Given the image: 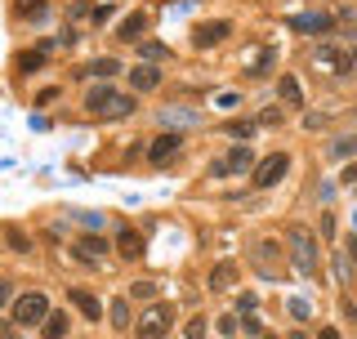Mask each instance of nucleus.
Returning a JSON list of instances; mask_svg holds the SVG:
<instances>
[{
  "label": "nucleus",
  "instance_id": "obj_1",
  "mask_svg": "<svg viewBox=\"0 0 357 339\" xmlns=\"http://www.w3.org/2000/svg\"><path fill=\"white\" fill-rule=\"evenodd\" d=\"M85 112L94 121H126V116H134V94H126V89H116L112 81H98V85H89L85 89Z\"/></svg>",
  "mask_w": 357,
  "mask_h": 339
},
{
  "label": "nucleus",
  "instance_id": "obj_2",
  "mask_svg": "<svg viewBox=\"0 0 357 339\" xmlns=\"http://www.w3.org/2000/svg\"><path fill=\"white\" fill-rule=\"evenodd\" d=\"M50 312H54V303H50L45 290H22V295H14V303H9V322L22 326V331H40Z\"/></svg>",
  "mask_w": 357,
  "mask_h": 339
},
{
  "label": "nucleus",
  "instance_id": "obj_3",
  "mask_svg": "<svg viewBox=\"0 0 357 339\" xmlns=\"http://www.w3.org/2000/svg\"><path fill=\"white\" fill-rule=\"evenodd\" d=\"M312 67H317V72H331V76H349L357 67V50L326 36V40H317V50H312Z\"/></svg>",
  "mask_w": 357,
  "mask_h": 339
},
{
  "label": "nucleus",
  "instance_id": "obj_4",
  "mask_svg": "<svg viewBox=\"0 0 357 339\" xmlns=\"http://www.w3.org/2000/svg\"><path fill=\"white\" fill-rule=\"evenodd\" d=\"M286 250H290V264H295L299 277H317V236L308 228H290L286 232Z\"/></svg>",
  "mask_w": 357,
  "mask_h": 339
},
{
  "label": "nucleus",
  "instance_id": "obj_5",
  "mask_svg": "<svg viewBox=\"0 0 357 339\" xmlns=\"http://www.w3.org/2000/svg\"><path fill=\"white\" fill-rule=\"evenodd\" d=\"M174 326V308L170 303H148V308L134 317V339H165Z\"/></svg>",
  "mask_w": 357,
  "mask_h": 339
},
{
  "label": "nucleus",
  "instance_id": "obj_6",
  "mask_svg": "<svg viewBox=\"0 0 357 339\" xmlns=\"http://www.w3.org/2000/svg\"><path fill=\"white\" fill-rule=\"evenodd\" d=\"M286 170H290V156H286V152H273V156H264V161L255 165L250 183L259 188V192H268V188H277V183L286 179Z\"/></svg>",
  "mask_w": 357,
  "mask_h": 339
},
{
  "label": "nucleus",
  "instance_id": "obj_7",
  "mask_svg": "<svg viewBox=\"0 0 357 339\" xmlns=\"http://www.w3.org/2000/svg\"><path fill=\"white\" fill-rule=\"evenodd\" d=\"M178 152H183V134L165 130V134H156V139L148 143V165H170Z\"/></svg>",
  "mask_w": 357,
  "mask_h": 339
},
{
  "label": "nucleus",
  "instance_id": "obj_8",
  "mask_svg": "<svg viewBox=\"0 0 357 339\" xmlns=\"http://www.w3.org/2000/svg\"><path fill=\"white\" fill-rule=\"evenodd\" d=\"M67 303H72V308L81 312L85 322H103V299H98L94 290H85V286H67Z\"/></svg>",
  "mask_w": 357,
  "mask_h": 339
},
{
  "label": "nucleus",
  "instance_id": "obj_9",
  "mask_svg": "<svg viewBox=\"0 0 357 339\" xmlns=\"http://www.w3.org/2000/svg\"><path fill=\"white\" fill-rule=\"evenodd\" d=\"M286 22H290V31H299V36H321V40L335 31V18L331 14H295V18H286Z\"/></svg>",
  "mask_w": 357,
  "mask_h": 339
},
{
  "label": "nucleus",
  "instance_id": "obj_10",
  "mask_svg": "<svg viewBox=\"0 0 357 339\" xmlns=\"http://www.w3.org/2000/svg\"><path fill=\"white\" fill-rule=\"evenodd\" d=\"M107 250H112V241H107V236H98V232H85V236H76V241H72V255L85 259V264L107 259Z\"/></svg>",
  "mask_w": 357,
  "mask_h": 339
},
{
  "label": "nucleus",
  "instance_id": "obj_11",
  "mask_svg": "<svg viewBox=\"0 0 357 339\" xmlns=\"http://www.w3.org/2000/svg\"><path fill=\"white\" fill-rule=\"evenodd\" d=\"M148 31H152V14H148V9H134V14H130V18L116 27V40H126V45H139L143 36H148Z\"/></svg>",
  "mask_w": 357,
  "mask_h": 339
},
{
  "label": "nucleus",
  "instance_id": "obj_12",
  "mask_svg": "<svg viewBox=\"0 0 357 339\" xmlns=\"http://www.w3.org/2000/svg\"><path fill=\"white\" fill-rule=\"evenodd\" d=\"M112 246H116V255L126 259V264H139L143 259V232L139 228H116V241Z\"/></svg>",
  "mask_w": 357,
  "mask_h": 339
},
{
  "label": "nucleus",
  "instance_id": "obj_13",
  "mask_svg": "<svg viewBox=\"0 0 357 339\" xmlns=\"http://www.w3.org/2000/svg\"><path fill=\"white\" fill-rule=\"evenodd\" d=\"M130 89L134 94H152V89H161V67H152V63H139V67H130Z\"/></svg>",
  "mask_w": 357,
  "mask_h": 339
},
{
  "label": "nucleus",
  "instance_id": "obj_14",
  "mask_svg": "<svg viewBox=\"0 0 357 339\" xmlns=\"http://www.w3.org/2000/svg\"><path fill=\"white\" fill-rule=\"evenodd\" d=\"M14 59H18L14 72H18V76H31V72H40V67L50 63V45H27V50H18Z\"/></svg>",
  "mask_w": 357,
  "mask_h": 339
},
{
  "label": "nucleus",
  "instance_id": "obj_15",
  "mask_svg": "<svg viewBox=\"0 0 357 339\" xmlns=\"http://www.w3.org/2000/svg\"><path fill=\"white\" fill-rule=\"evenodd\" d=\"M228 31H232V22H228V18H219V22H201V27H192V45H197V50H210V45L228 40Z\"/></svg>",
  "mask_w": 357,
  "mask_h": 339
},
{
  "label": "nucleus",
  "instance_id": "obj_16",
  "mask_svg": "<svg viewBox=\"0 0 357 339\" xmlns=\"http://www.w3.org/2000/svg\"><path fill=\"white\" fill-rule=\"evenodd\" d=\"M223 165H228V174H255V148L250 143H237V148H232L228 156H223Z\"/></svg>",
  "mask_w": 357,
  "mask_h": 339
},
{
  "label": "nucleus",
  "instance_id": "obj_17",
  "mask_svg": "<svg viewBox=\"0 0 357 339\" xmlns=\"http://www.w3.org/2000/svg\"><path fill=\"white\" fill-rule=\"evenodd\" d=\"M237 264H232V259H219V264L215 268H210V277H206V286L210 290H215V295H219V290H228V286H237Z\"/></svg>",
  "mask_w": 357,
  "mask_h": 339
},
{
  "label": "nucleus",
  "instance_id": "obj_18",
  "mask_svg": "<svg viewBox=\"0 0 357 339\" xmlns=\"http://www.w3.org/2000/svg\"><path fill=\"white\" fill-rule=\"evenodd\" d=\"M277 98H282V107H304V89H299V76H277Z\"/></svg>",
  "mask_w": 357,
  "mask_h": 339
},
{
  "label": "nucleus",
  "instance_id": "obj_19",
  "mask_svg": "<svg viewBox=\"0 0 357 339\" xmlns=\"http://www.w3.org/2000/svg\"><path fill=\"white\" fill-rule=\"evenodd\" d=\"M121 72H126V63L112 59V54H103V59H94V63H85V76H98V81H112V76H121Z\"/></svg>",
  "mask_w": 357,
  "mask_h": 339
},
{
  "label": "nucleus",
  "instance_id": "obj_20",
  "mask_svg": "<svg viewBox=\"0 0 357 339\" xmlns=\"http://www.w3.org/2000/svg\"><path fill=\"white\" fill-rule=\"evenodd\" d=\"M63 335H67V312L54 308L50 317H45V326H40V339H63Z\"/></svg>",
  "mask_w": 357,
  "mask_h": 339
},
{
  "label": "nucleus",
  "instance_id": "obj_21",
  "mask_svg": "<svg viewBox=\"0 0 357 339\" xmlns=\"http://www.w3.org/2000/svg\"><path fill=\"white\" fill-rule=\"evenodd\" d=\"M223 134H228V139H237V143H250L255 134H259V126H255V116H250V121H228V126H223Z\"/></svg>",
  "mask_w": 357,
  "mask_h": 339
},
{
  "label": "nucleus",
  "instance_id": "obj_22",
  "mask_svg": "<svg viewBox=\"0 0 357 339\" xmlns=\"http://www.w3.org/2000/svg\"><path fill=\"white\" fill-rule=\"evenodd\" d=\"M5 246L14 255H31V250H36V246H31V236L22 232V228H5Z\"/></svg>",
  "mask_w": 357,
  "mask_h": 339
},
{
  "label": "nucleus",
  "instance_id": "obj_23",
  "mask_svg": "<svg viewBox=\"0 0 357 339\" xmlns=\"http://www.w3.org/2000/svg\"><path fill=\"white\" fill-rule=\"evenodd\" d=\"M139 59L152 63V67H161L165 59H170V50H165V45H152V40H139Z\"/></svg>",
  "mask_w": 357,
  "mask_h": 339
},
{
  "label": "nucleus",
  "instance_id": "obj_24",
  "mask_svg": "<svg viewBox=\"0 0 357 339\" xmlns=\"http://www.w3.org/2000/svg\"><path fill=\"white\" fill-rule=\"evenodd\" d=\"M112 326H116V331H130V326H134L130 299H112Z\"/></svg>",
  "mask_w": 357,
  "mask_h": 339
},
{
  "label": "nucleus",
  "instance_id": "obj_25",
  "mask_svg": "<svg viewBox=\"0 0 357 339\" xmlns=\"http://www.w3.org/2000/svg\"><path fill=\"white\" fill-rule=\"evenodd\" d=\"M45 5H50V0H14V18H18V22H27V18L45 14Z\"/></svg>",
  "mask_w": 357,
  "mask_h": 339
},
{
  "label": "nucleus",
  "instance_id": "obj_26",
  "mask_svg": "<svg viewBox=\"0 0 357 339\" xmlns=\"http://www.w3.org/2000/svg\"><path fill=\"white\" fill-rule=\"evenodd\" d=\"M331 156H335V161H344V156H353V161H357V134L335 139V143H331Z\"/></svg>",
  "mask_w": 357,
  "mask_h": 339
},
{
  "label": "nucleus",
  "instance_id": "obj_27",
  "mask_svg": "<svg viewBox=\"0 0 357 339\" xmlns=\"http://www.w3.org/2000/svg\"><path fill=\"white\" fill-rule=\"evenodd\" d=\"M282 121H286V107H264L255 116V126H282Z\"/></svg>",
  "mask_w": 357,
  "mask_h": 339
},
{
  "label": "nucleus",
  "instance_id": "obj_28",
  "mask_svg": "<svg viewBox=\"0 0 357 339\" xmlns=\"http://www.w3.org/2000/svg\"><path fill=\"white\" fill-rule=\"evenodd\" d=\"M286 308H290V317H295V322H308V317H312V303H308V299H290Z\"/></svg>",
  "mask_w": 357,
  "mask_h": 339
},
{
  "label": "nucleus",
  "instance_id": "obj_29",
  "mask_svg": "<svg viewBox=\"0 0 357 339\" xmlns=\"http://www.w3.org/2000/svg\"><path fill=\"white\" fill-rule=\"evenodd\" d=\"M152 295H156V281H143V277H139V281L130 286V299H152Z\"/></svg>",
  "mask_w": 357,
  "mask_h": 339
},
{
  "label": "nucleus",
  "instance_id": "obj_30",
  "mask_svg": "<svg viewBox=\"0 0 357 339\" xmlns=\"http://www.w3.org/2000/svg\"><path fill=\"white\" fill-rule=\"evenodd\" d=\"M255 308H259V299H255L250 290H241V295H237V312H241V317H250Z\"/></svg>",
  "mask_w": 357,
  "mask_h": 339
},
{
  "label": "nucleus",
  "instance_id": "obj_31",
  "mask_svg": "<svg viewBox=\"0 0 357 339\" xmlns=\"http://www.w3.org/2000/svg\"><path fill=\"white\" fill-rule=\"evenodd\" d=\"M183 339H206V317H192L183 326Z\"/></svg>",
  "mask_w": 357,
  "mask_h": 339
},
{
  "label": "nucleus",
  "instance_id": "obj_32",
  "mask_svg": "<svg viewBox=\"0 0 357 339\" xmlns=\"http://www.w3.org/2000/svg\"><path fill=\"white\" fill-rule=\"evenodd\" d=\"M241 331L259 339V335H264V322H259V312H250V317H241Z\"/></svg>",
  "mask_w": 357,
  "mask_h": 339
},
{
  "label": "nucleus",
  "instance_id": "obj_33",
  "mask_svg": "<svg viewBox=\"0 0 357 339\" xmlns=\"http://www.w3.org/2000/svg\"><path fill=\"white\" fill-rule=\"evenodd\" d=\"M89 14H94V22H98V27H107V18H112V5H98V9H89Z\"/></svg>",
  "mask_w": 357,
  "mask_h": 339
},
{
  "label": "nucleus",
  "instance_id": "obj_34",
  "mask_svg": "<svg viewBox=\"0 0 357 339\" xmlns=\"http://www.w3.org/2000/svg\"><path fill=\"white\" fill-rule=\"evenodd\" d=\"M18 331H22V326H14V322H0V339H22Z\"/></svg>",
  "mask_w": 357,
  "mask_h": 339
},
{
  "label": "nucleus",
  "instance_id": "obj_35",
  "mask_svg": "<svg viewBox=\"0 0 357 339\" xmlns=\"http://www.w3.org/2000/svg\"><path fill=\"white\" fill-rule=\"evenodd\" d=\"M9 303H14V286H9V281H0V308H9Z\"/></svg>",
  "mask_w": 357,
  "mask_h": 339
},
{
  "label": "nucleus",
  "instance_id": "obj_36",
  "mask_svg": "<svg viewBox=\"0 0 357 339\" xmlns=\"http://www.w3.org/2000/svg\"><path fill=\"white\" fill-rule=\"evenodd\" d=\"M59 94H63V89H40V94H36V103H40V107H50Z\"/></svg>",
  "mask_w": 357,
  "mask_h": 339
},
{
  "label": "nucleus",
  "instance_id": "obj_37",
  "mask_svg": "<svg viewBox=\"0 0 357 339\" xmlns=\"http://www.w3.org/2000/svg\"><path fill=\"white\" fill-rule=\"evenodd\" d=\"M331 236H335V219H331V214H321V241H331Z\"/></svg>",
  "mask_w": 357,
  "mask_h": 339
},
{
  "label": "nucleus",
  "instance_id": "obj_38",
  "mask_svg": "<svg viewBox=\"0 0 357 339\" xmlns=\"http://www.w3.org/2000/svg\"><path fill=\"white\" fill-rule=\"evenodd\" d=\"M241 103V94H232V89H228V94H219V107H237Z\"/></svg>",
  "mask_w": 357,
  "mask_h": 339
},
{
  "label": "nucleus",
  "instance_id": "obj_39",
  "mask_svg": "<svg viewBox=\"0 0 357 339\" xmlns=\"http://www.w3.org/2000/svg\"><path fill=\"white\" fill-rule=\"evenodd\" d=\"M340 179H344V183H349V188H357V161H353L349 170H344V174H340Z\"/></svg>",
  "mask_w": 357,
  "mask_h": 339
},
{
  "label": "nucleus",
  "instance_id": "obj_40",
  "mask_svg": "<svg viewBox=\"0 0 357 339\" xmlns=\"http://www.w3.org/2000/svg\"><path fill=\"white\" fill-rule=\"evenodd\" d=\"M317 339H340V331H335V326H321V331H317Z\"/></svg>",
  "mask_w": 357,
  "mask_h": 339
},
{
  "label": "nucleus",
  "instance_id": "obj_41",
  "mask_svg": "<svg viewBox=\"0 0 357 339\" xmlns=\"http://www.w3.org/2000/svg\"><path fill=\"white\" fill-rule=\"evenodd\" d=\"M349 259L357 264V232H353V241H349Z\"/></svg>",
  "mask_w": 357,
  "mask_h": 339
},
{
  "label": "nucleus",
  "instance_id": "obj_42",
  "mask_svg": "<svg viewBox=\"0 0 357 339\" xmlns=\"http://www.w3.org/2000/svg\"><path fill=\"white\" fill-rule=\"evenodd\" d=\"M286 339H308V335H304V331H290V335H286Z\"/></svg>",
  "mask_w": 357,
  "mask_h": 339
},
{
  "label": "nucleus",
  "instance_id": "obj_43",
  "mask_svg": "<svg viewBox=\"0 0 357 339\" xmlns=\"http://www.w3.org/2000/svg\"><path fill=\"white\" fill-rule=\"evenodd\" d=\"M259 339H282V335H268V331H264V335H259Z\"/></svg>",
  "mask_w": 357,
  "mask_h": 339
},
{
  "label": "nucleus",
  "instance_id": "obj_44",
  "mask_svg": "<svg viewBox=\"0 0 357 339\" xmlns=\"http://www.w3.org/2000/svg\"><path fill=\"white\" fill-rule=\"evenodd\" d=\"M353 232H357V214H353Z\"/></svg>",
  "mask_w": 357,
  "mask_h": 339
},
{
  "label": "nucleus",
  "instance_id": "obj_45",
  "mask_svg": "<svg viewBox=\"0 0 357 339\" xmlns=\"http://www.w3.org/2000/svg\"><path fill=\"white\" fill-rule=\"evenodd\" d=\"M107 5H112V0H107Z\"/></svg>",
  "mask_w": 357,
  "mask_h": 339
}]
</instances>
